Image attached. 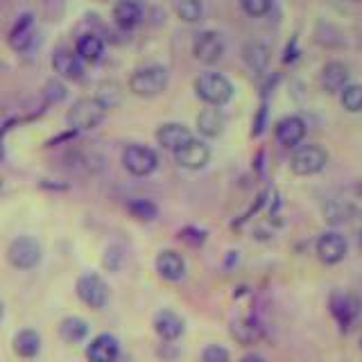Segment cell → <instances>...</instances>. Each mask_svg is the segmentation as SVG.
I'll list each match as a JSON object with an SVG mask.
<instances>
[{
	"mask_svg": "<svg viewBox=\"0 0 362 362\" xmlns=\"http://www.w3.org/2000/svg\"><path fill=\"white\" fill-rule=\"evenodd\" d=\"M156 274L168 283H177L186 276V260L175 249H161L154 260Z\"/></svg>",
	"mask_w": 362,
	"mask_h": 362,
	"instance_id": "obj_13",
	"label": "cell"
},
{
	"mask_svg": "<svg viewBox=\"0 0 362 362\" xmlns=\"http://www.w3.org/2000/svg\"><path fill=\"white\" fill-rule=\"evenodd\" d=\"M328 308H331L333 320L339 324L342 331H349V328L356 324L358 315H360L358 299L354 297V294H346V292H333L331 301H328Z\"/></svg>",
	"mask_w": 362,
	"mask_h": 362,
	"instance_id": "obj_10",
	"label": "cell"
},
{
	"mask_svg": "<svg viewBox=\"0 0 362 362\" xmlns=\"http://www.w3.org/2000/svg\"><path fill=\"white\" fill-rule=\"evenodd\" d=\"M305 139V122L299 116H288L276 122V141L283 147H299Z\"/></svg>",
	"mask_w": 362,
	"mask_h": 362,
	"instance_id": "obj_17",
	"label": "cell"
},
{
	"mask_svg": "<svg viewBox=\"0 0 362 362\" xmlns=\"http://www.w3.org/2000/svg\"><path fill=\"white\" fill-rule=\"evenodd\" d=\"M98 90H100V93H98L95 98H98L107 109H109L111 105H118V102H120V86H118L116 82H102V84L98 86Z\"/></svg>",
	"mask_w": 362,
	"mask_h": 362,
	"instance_id": "obj_30",
	"label": "cell"
},
{
	"mask_svg": "<svg viewBox=\"0 0 362 362\" xmlns=\"http://www.w3.org/2000/svg\"><path fill=\"white\" fill-rule=\"evenodd\" d=\"M179 238L184 243H188V245H202L204 240H206V233L204 231H199V229H195V226H186V229H181V233H179Z\"/></svg>",
	"mask_w": 362,
	"mask_h": 362,
	"instance_id": "obj_34",
	"label": "cell"
},
{
	"mask_svg": "<svg viewBox=\"0 0 362 362\" xmlns=\"http://www.w3.org/2000/svg\"><path fill=\"white\" fill-rule=\"evenodd\" d=\"M41 335L34 328H21V331L11 339V349L23 360H32L41 354Z\"/></svg>",
	"mask_w": 362,
	"mask_h": 362,
	"instance_id": "obj_18",
	"label": "cell"
},
{
	"mask_svg": "<svg viewBox=\"0 0 362 362\" xmlns=\"http://www.w3.org/2000/svg\"><path fill=\"white\" fill-rule=\"evenodd\" d=\"M120 342L116 335L100 333L86 344V362H118L120 360Z\"/></svg>",
	"mask_w": 362,
	"mask_h": 362,
	"instance_id": "obj_11",
	"label": "cell"
},
{
	"mask_svg": "<svg viewBox=\"0 0 362 362\" xmlns=\"http://www.w3.org/2000/svg\"><path fill=\"white\" fill-rule=\"evenodd\" d=\"M152 326H154V333L158 335V339H163V342H177V339L186 333L184 317L170 308L158 310L152 320Z\"/></svg>",
	"mask_w": 362,
	"mask_h": 362,
	"instance_id": "obj_12",
	"label": "cell"
},
{
	"mask_svg": "<svg viewBox=\"0 0 362 362\" xmlns=\"http://www.w3.org/2000/svg\"><path fill=\"white\" fill-rule=\"evenodd\" d=\"M192 54L202 64H218L224 54V39L220 32L215 30H204L195 37L192 43Z\"/></svg>",
	"mask_w": 362,
	"mask_h": 362,
	"instance_id": "obj_9",
	"label": "cell"
},
{
	"mask_svg": "<svg viewBox=\"0 0 362 362\" xmlns=\"http://www.w3.org/2000/svg\"><path fill=\"white\" fill-rule=\"evenodd\" d=\"M346 238L337 231H324L315 243V254L324 265H337L346 258Z\"/></svg>",
	"mask_w": 362,
	"mask_h": 362,
	"instance_id": "obj_8",
	"label": "cell"
},
{
	"mask_svg": "<svg viewBox=\"0 0 362 362\" xmlns=\"http://www.w3.org/2000/svg\"><path fill=\"white\" fill-rule=\"evenodd\" d=\"M52 68L54 73L59 77H66V79H77L84 77V62L79 59L77 52L68 50V48H57L54 54H52Z\"/></svg>",
	"mask_w": 362,
	"mask_h": 362,
	"instance_id": "obj_16",
	"label": "cell"
},
{
	"mask_svg": "<svg viewBox=\"0 0 362 362\" xmlns=\"http://www.w3.org/2000/svg\"><path fill=\"white\" fill-rule=\"evenodd\" d=\"M34 34H37V25H34V16L32 14H23L14 23V28L9 30V45L14 50L23 52L30 48V43L34 41Z\"/></svg>",
	"mask_w": 362,
	"mask_h": 362,
	"instance_id": "obj_19",
	"label": "cell"
},
{
	"mask_svg": "<svg viewBox=\"0 0 362 362\" xmlns=\"http://www.w3.org/2000/svg\"><path fill=\"white\" fill-rule=\"evenodd\" d=\"M127 211L132 213V218H136L139 222H154L158 218V206L152 199L145 197H136L127 204Z\"/></svg>",
	"mask_w": 362,
	"mask_h": 362,
	"instance_id": "obj_26",
	"label": "cell"
},
{
	"mask_svg": "<svg viewBox=\"0 0 362 362\" xmlns=\"http://www.w3.org/2000/svg\"><path fill=\"white\" fill-rule=\"evenodd\" d=\"M75 52H77V57L82 62H86V64H98L102 59V54H105V41H102L98 34H93V32L82 34V37L77 39Z\"/></svg>",
	"mask_w": 362,
	"mask_h": 362,
	"instance_id": "obj_23",
	"label": "cell"
},
{
	"mask_svg": "<svg viewBox=\"0 0 362 362\" xmlns=\"http://www.w3.org/2000/svg\"><path fill=\"white\" fill-rule=\"evenodd\" d=\"M224 113L218 107H211V109H204L199 116H197V129L202 136L206 139H218V136L224 132Z\"/></svg>",
	"mask_w": 362,
	"mask_h": 362,
	"instance_id": "obj_24",
	"label": "cell"
},
{
	"mask_svg": "<svg viewBox=\"0 0 362 362\" xmlns=\"http://www.w3.org/2000/svg\"><path fill=\"white\" fill-rule=\"evenodd\" d=\"M43 258V247L34 235H18L7 247V263L16 269H34Z\"/></svg>",
	"mask_w": 362,
	"mask_h": 362,
	"instance_id": "obj_4",
	"label": "cell"
},
{
	"mask_svg": "<svg viewBox=\"0 0 362 362\" xmlns=\"http://www.w3.org/2000/svg\"><path fill=\"white\" fill-rule=\"evenodd\" d=\"M243 57H245V64L252 68L254 73H263L269 64V50H267V45L260 41H249L243 48Z\"/></svg>",
	"mask_w": 362,
	"mask_h": 362,
	"instance_id": "obj_25",
	"label": "cell"
},
{
	"mask_svg": "<svg viewBox=\"0 0 362 362\" xmlns=\"http://www.w3.org/2000/svg\"><path fill=\"white\" fill-rule=\"evenodd\" d=\"M88 331H90L88 322L82 320V317H77V315L64 317V320L59 322V326H57V333H59V337L68 344L84 342V339L88 337Z\"/></svg>",
	"mask_w": 362,
	"mask_h": 362,
	"instance_id": "obj_21",
	"label": "cell"
},
{
	"mask_svg": "<svg viewBox=\"0 0 362 362\" xmlns=\"http://www.w3.org/2000/svg\"><path fill=\"white\" fill-rule=\"evenodd\" d=\"M122 165L129 175L134 177H147L152 175L158 165V156L154 150H150L147 145H127L122 152Z\"/></svg>",
	"mask_w": 362,
	"mask_h": 362,
	"instance_id": "obj_7",
	"label": "cell"
},
{
	"mask_svg": "<svg viewBox=\"0 0 362 362\" xmlns=\"http://www.w3.org/2000/svg\"><path fill=\"white\" fill-rule=\"evenodd\" d=\"M168 86V68L152 64V66H143L139 71H134L129 77V90L139 98H156L161 95Z\"/></svg>",
	"mask_w": 362,
	"mask_h": 362,
	"instance_id": "obj_1",
	"label": "cell"
},
{
	"mask_svg": "<svg viewBox=\"0 0 362 362\" xmlns=\"http://www.w3.org/2000/svg\"><path fill=\"white\" fill-rule=\"evenodd\" d=\"M202 362H231L229 349L222 344H209L202 349Z\"/></svg>",
	"mask_w": 362,
	"mask_h": 362,
	"instance_id": "obj_32",
	"label": "cell"
},
{
	"mask_svg": "<svg viewBox=\"0 0 362 362\" xmlns=\"http://www.w3.org/2000/svg\"><path fill=\"white\" fill-rule=\"evenodd\" d=\"M231 333L233 337L238 339V342H243V344H252L254 339H258L260 335V328L256 326L254 320H243V322H235L231 326Z\"/></svg>",
	"mask_w": 362,
	"mask_h": 362,
	"instance_id": "obj_28",
	"label": "cell"
},
{
	"mask_svg": "<svg viewBox=\"0 0 362 362\" xmlns=\"http://www.w3.org/2000/svg\"><path fill=\"white\" fill-rule=\"evenodd\" d=\"M124 263V252H122V247L118 245H109L107 247V252L105 256H102V265H105L109 272H118Z\"/></svg>",
	"mask_w": 362,
	"mask_h": 362,
	"instance_id": "obj_31",
	"label": "cell"
},
{
	"mask_svg": "<svg viewBox=\"0 0 362 362\" xmlns=\"http://www.w3.org/2000/svg\"><path fill=\"white\" fill-rule=\"evenodd\" d=\"M195 93L209 107H222L233 98V84L222 73H202L195 79Z\"/></svg>",
	"mask_w": 362,
	"mask_h": 362,
	"instance_id": "obj_2",
	"label": "cell"
},
{
	"mask_svg": "<svg viewBox=\"0 0 362 362\" xmlns=\"http://www.w3.org/2000/svg\"><path fill=\"white\" fill-rule=\"evenodd\" d=\"M3 317H5V301L0 299V322H3Z\"/></svg>",
	"mask_w": 362,
	"mask_h": 362,
	"instance_id": "obj_36",
	"label": "cell"
},
{
	"mask_svg": "<svg viewBox=\"0 0 362 362\" xmlns=\"http://www.w3.org/2000/svg\"><path fill=\"white\" fill-rule=\"evenodd\" d=\"M240 5L245 9V14L258 18V16H265L272 9V0H240Z\"/></svg>",
	"mask_w": 362,
	"mask_h": 362,
	"instance_id": "obj_33",
	"label": "cell"
},
{
	"mask_svg": "<svg viewBox=\"0 0 362 362\" xmlns=\"http://www.w3.org/2000/svg\"><path fill=\"white\" fill-rule=\"evenodd\" d=\"M190 141H192V132L181 122H165L156 129V143L161 145L163 150L177 152Z\"/></svg>",
	"mask_w": 362,
	"mask_h": 362,
	"instance_id": "obj_15",
	"label": "cell"
},
{
	"mask_svg": "<svg viewBox=\"0 0 362 362\" xmlns=\"http://www.w3.org/2000/svg\"><path fill=\"white\" fill-rule=\"evenodd\" d=\"M105 116H107V107L98 98H79L71 107V111H68L66 120L73 132H88L98 127L105 120Z\"/></svg>",
	"mask_w": 362,
	"mask_h": 362,
	"instance_id": "obj_3",
	"label": "cell"
},
{
	"mask_svg": "<svg viewBox=\"0 0 362 362\" xmlns=\"http://www.w3.org/2000/svg\"><path fill=\"white\" fill-rule=\"evenodd\" d=\"M143 18V7L139 0H118L113 5V23L120 30H134Z\"/></svg>",
	"mask_w": 362,
	"mask_h": 362,
	"instance_id": "obj_20",
	"label": "cell"
},
{
	"mask_svg": "<svg viewBox=\"0 0 362 362\" xmlns=\"http://www.w3.org/2000/svg\"><path fill=\"white\" fill-rule=\"evenodd\" d=\"M202 3L199 0H179L177 3V16L184 23H197L202 18Z\"/></svg>",
	"mask_w": 362,
	"mask_h": 362,
	"instance_id": "obj_29",
	"label": "cell"
},
{
	"mask_svg": "<svg viewBox=\"0 0 362 362\" xmlns=\"http://www.w3.org/2000/svg\"><path fill=\"white\" fill-rule=\"evenodd\" d=\"M349 84V68L342 62H328L322 68V86L328 93H339Z\"/></svg>",
	"mask_w": 362,
	"mask_h": 362,
	"instance_id": "obj_22",
	"label": "cell"
},
{
	"mask_svg": "<svg viewBox=\"0 0 362 362\" xmlns=\"http://www.w3.org/2000/svg\"><path fill=\"white\" fill-rule=\"evenodd\" d=\"M75 294L84 305H88V308L102 310V308H107V303H109V283L100 274H95V272H86V274L77 279Z\"/></svg>",
	"mask_w": 362,
	"mask_h": 362,
	"instance_id": "obj_6",
	"label": "cell"
},
{
	"mask_svg": "<svg viewBox=\"0 0 362 362\" xmlns=\"http://www.w3.org/2000/svg\"><path fill=\"white\" fill-rule=\"evenodd\" d=\"M339 102L342 107L351 113H360L362 111V84H346L339 90Z\"/></svg>",
	"mask_w": 362,
	"mask_h": 362,
	"instance_id": "obj_27",
	"label": "cell"
},
{
	"mask_svg": "<svg viewBox=\"0 0 362 362\" xmlns=\"http://www.w3.org/2000/svg\"><path fill=\"white\" fill-rule=\"evenodd\" d=\"M240 362H265V358H263V356H258V354H245V356L240 358Z\"/></svg>",
	"mask_w": 362,
	"mask_h": 362,
	"instance_id": "obj_35",
	"label": "cell"
},
{
	"mask_svg": "<svg viewBox=\"0 0 362 362\" xmlns=\"http://www.w3.org/2000/svg\"><path fill=\"white\" fill-rule=\"evenodd\" d=\"M175 158H177V163L186 170H202L211 161V150L204 141L192 139L190 143L181 147V150L175 152Z\"/></svg>",
	"mask_w": 362,
	"mask_h": 362,
	"instance_id": "obj_14",
	"label": "cell"
},
{
	"mask_svg": "<svg viewBox=\"0 0 362 362\" xmlns=\"http://www.w3.org/2000/svg\"><path fill=\"white\" fill-rule=\"evenodd\" d=\"M328 163V152L322 145L308 143L294 147V154L290 158V170L297 177H313L317 173H322Z\"/></svg>",
	"mask_w": 362,
	"mask_h": 362,
	"instance_id": "obj_5",
	"label": "cell"
}]
</instances>
